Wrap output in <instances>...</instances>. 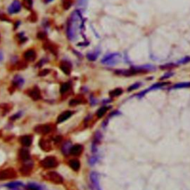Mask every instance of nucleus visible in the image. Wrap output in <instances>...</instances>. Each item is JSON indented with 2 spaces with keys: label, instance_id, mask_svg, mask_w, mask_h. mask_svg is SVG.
I'll return each mask as SVG.
<instances>
[{
  "label": "nucleus",
  "instance_id": "nucleus-1",
  "mask_svg": "<svg viewBox=\"0 0 190 190\" xmlns=\"http://www.w3.org/2000/svg\"><path fill=\"white\" fill-rule=\"evenodd\" d=\"M83 20L80 13L78 11H74L70 17L67 27V35L70 40H75L81 30Z\"/></svg>",
  "mask_w": 190,
  "mask_h": 190
},
{
  "label": "nucleus",
  "instance_id": "nucleus-2",
  "mask_svg": "<svg viewBox=\"0 0 190 190\" xmlns=\"http://www.w3.org/2000/svg\"><path fill=\"white\" fill-rule=\"evenodd\" d=\"M120 60L121 56L119 53H111L109 54H106L102 59L101 62L105 65L113 66V65L119 63Z\"/></svg>",
  "mask_w": 190,
  "mask_h": 190
},
{
  "label": "nucleus",
  "instance_id": "nucleus-3",
  "mask_svg": "<svg viewBox=\"0 0 190 190\" xmlns=\"http://www.w3.org/2000/svg\"><path fill=\"white\" fill-rule=\"evenodd\" d=\"M57 159L53 156H49L44 158L43 160H41L40 165L44 169H51V168H55L58 166Z\"/></svg>",
  "mask_w": 190,
  "mask_h": 190
},
{
  "label": "nucleus",
  "instance_id": "nucleus-4",
  "mask_svg": "<svg viewBox=\"0 0 190 190\" xmlns=\"http://www.w3.org/2000/svg\"><path fill=\"white\" fill-rule=\"evenodd\" d=\"M44 178L55 184H61L63 183V178L57 172H47L45 175H44Z\"/></svg>",
  "mask_w": 190,
  "mask_h": 190
},
{
  "label": "nucleus",
  "instance_id": "nucleus-5",
  "mask_svg": "<svg viewBox=\"0 0 190 190\" xmlns=\"http://www.w3.org/2000/svg\"><path fill=\"white\" fill-rule=\"evenodd\" d=\"M17 177V172L14 169L8 168V169H4L0 171V180H8L13 179Z\"/></svg>",
  "mask_w": 190,
  "mask_h": 190
},
{
  "label": "nucleus",
  "instance_id": "nucleus-6",
  "mask_svg": "<svg viewBox=\"0 0 190 190\" xmlns=\"http://www.w3.org/2000/svg\"><path fill=\"white\" fill-rule=\"evenodd\" d=\"M35 131L40 134H47L52 131V126L49 124H43V125H38L35 127Z\"/></svg>",
  "mask_w": 190,
  "mask_h": 190
},
{
  "label": "nucleus",
  "instance_id": "nucleus-7",
  "mask_svg": "<svg viewBox=\"0 0 190 190\" xmlns=\"http://www.w3.org/2000/svg\"><path fill=\"white\" fill-rule=\"evenodd\" d=\"M90 181L91 189L93 190H101L99 185L98 175L96 172H91L90 175Z\"/></svg>",
  "mask_w": 190,
  "mask_h": 190
},
{
  "label": "nucleus",
  "instance_id": "nucleus-8",
  "mask_svg": "<svg viewBox=\"0 0 190 190\" xmlns=\"http://www.w3.org/2000/svg\"><path fill=\"white\" fill-rule=\"evenodd\" d=\"M28 94L29 97H31L32 100H39L41 99V92L40 90L39 89V88L35 86L33 88L28 90Z\"/></svg>",
  "mask_w": 190,
  "mask_h": 190
},
{
  "label": "nucleus",
  "instance_id": "nucleus-9",
  "mask_svg": "<svg viewBox=\"0 0 190 190\" xmlns=\"http://www.w3.org/2000/svg\"><path fill=\"white\" fill-rule=\"evenodd\" d=\"M21 8L22 5L20 1H18V0H14V2H12V4H11L9 8H8V13L11 14H17V13L20 12Z\"/></svg>",
  "mask_w": 190,
  "mask_h": 190
},
{
  "label": "nucleus",
  "instance_id": "nucleus-10",
  "mask_svg": "<svg viewBox=\"0 0 190 190\" xmlns=\"http://www.w3.org/2000/svg\"><path fill=\"white\" fill-rule=\"evenodd\" d=\"M23 57L25 60L28 62H33L36 58V53L33 49H28L23 54Z\"/></svg>",
  "mask_w": 190,
  "mask_h": 190
},
{
  "label": "nucleus",
  "instance_id": "nucleus-11",
  "mask_svg": "<svg viewBox=\"0 0 190 190\" xmlns=\"http://www.w3.org/2000/svg\"><path fill=\"white\" fill-rule=\"evenodd\" d=\"M59 68L67 75H69L71 74V64L67 60H62L59 64Z\"/></svg>",
  "mask_w": 190,
  "mask_h": 190
},
{
  "label": "nucleus",
  "instance_id": "nucleus-12",
  "mask_svg": "<svg viewBox=\"0 0 190 190\" xmlns=\"http://www.w3.org/2000/svg\"><path fill=\"white\" fill-rule=\"evenodd\" d=\"M20 141L21 143V144L22 146L25 147L30 146L32 144V142H33V137L30 135H25L22 136V137H20Z\"/></svg>",
  "mask_w": 190,
  "mask_h": 190
},
{
  "label": "nucleus",
  "instance_id": "nucleus-13",
  "mask_svg": "<svg viewBox=\"0 0 190 190\" xmlns=\"http://www.w3.org/2000/svg\"><path fill=\"white\" fill-rule=\"evenodd\" d=\"M72 115H73V112H71V111H65V112H62V114H60V115L58 116L57 123H61L67 120L68 118L71 117Z\"/></svg>",
  "mask_w": 190,
  "mask_h": 190
},
{
  "label": "nucleus",
  "instance_id": "nucleus-14",
  "mask_svg": "<svg viewBox=\"0 0 190 190\" xmlns=\"http://www.w3.org/2000/svg\"><path fill=\"white\" fill-rule=\"evenodd\" d=\"M83 150V146L80 145V144H76V145L73 146L71 147V149H70V154H72V155L77 156L80 155L82 153Z\"/></svg>",
  "mask_w": 190,
  "mask_h": 190
},
{
  "label": "nucleus",
  "instance_id": "nucleus-15",
  "mask_svg": "<svg viewBox=\"0 0 190 190\" xmlns=\"http://www.w3.org/2000/svg\"><path fill=\"white\" fill-rule=\"evenodd\" d=\"M19 156H20V158L22 160H23V161H28L30 158V152H29V151L27 149L25 148L20 150V152H19Z\"/></svg>",
  "mask_w": 190,
  "mask_h": 190
},
{
  "label": "nucleus",
  "instance_id": "nucleus-16",
  "mask_svg": "<svg viewBox=\"0 0 190 190\" xmlns=\"http://www.w3.org/2000/svg\"><path fill=\"white\" fill-rule=\"evenodd\" d=\"M25 83V80L21 76L17 75L14 77L12 81V84L16 88H21Z\"/></svg>",
  "mask_w": 190,
  "mask_h": 190
},
{
  "label": "nucleus",
  "instance_id": "nucleus-17",
  "mask_svg": "<svg viewBox=\"0 0 190 190\" xmlns=\"http://www.w3.org/2000/svg\"><path fill=\"white\" fill-rule=\"evenodd\" d=\"M6 186L11 190H21L24 186L22 182L16 181V182H11L6 184Z\"/></svg>",
  "mask_w": 190,
  "mask_h": 190
},
{
  "label": "nucleus",
  "instance_id": "nucleus-18",
  "mask_svg": "<svg viewBox=\"0 0 190 190\" xmlns=\"http://www.w3.org/2000/svg\"><path fill=\"white\" fill-rule=\"evenodd\" d=\"M39 146H40L41 149L45 152H49L51 149V143L49 140H44V139L40 140V141H39Z\"/></svg>",
  "mask_w": 190,
  "mask_h": 190
},
{
  "label": "nucleus",
  "instance_id": "nucleus-19",
  "mask_svg": "<svg viewBox=\"0 0 190 190\" xmlns=\"http://www.w3.org/2000/svg\"><path fill=\"white\" fill-rule=\"evenodd\" d=\"M44 49H46V50L49 51L50 52H51L53 54H57V49L55 45H54L53 43L50 42H46L45 44H44Z\"/></svg>",
  "mask_w": 190,
  "mask_h": 190
},
{
  "label": "nucleus",
  "instance_id": "nucleus-20",
  "mask_svg": "<svg viewBox=\"0 0 190 190\" xmlns=\"http://www.w3.org/2000/svg\"><path fill=\"white\" fill-rule=\"evenodd\" d=\"M32 168H33V165L30 164V163H28V164L24 165V166L20 169V172H21V173L23 175H28L30 174Z\"/></svg>",
  "mask_w": 190,
  "mask_h": 190
},
{
  "label": "nucleus",
  "instance_id": "nucleus-21",
  "mask_svg": "<svg viewBox=\"0 0 190 190\" xmlns=\"http://www.w3.org/2000/svg\"><path fill=\"white\" fill-rule=\"evenodd\" d=\"M69 166L71 169H73L74 171H79L80 168V163L79 162L78 160H76V159H72L69 161Z\"/></svg>",
  "mask_w": 190,
  "mask_h": 190
},
{
  "label": "nucleus",
  "instance_id": "nucleus-22",
  "mask_svg": "<svg viewBox=\"0 0 190 190\" xmlns=\"http://www.w3.org/2000/svg\"><path fill=\"white\" fill-rule=\"evenodd\" d=\"M100 51L98 50V49H96V50L94 51L90 52V53H88L87 54L88 59L91 61L96 60V59H97V58L98 57L99 55H100Z\"/></svg>",
  "mask_w": 190,
  "mask_h": 190
},
{
  "label": "nucleus",
  "instance_id": "nucleus-23",
  "mask_svg": "<svg viewBox=\"0 0 190 190\" xmlns=\"http://www.w3.org/2000/svg\"><path fill=\"white\" fill-rule=\"evenodd\" d=\"M11 109V106L8 103H3L0 105V114H2L3 115L8 114Z\"/></svg>",
  "mask_w": 190,
  "mask_h": 190
},
{
  "label": "nucleus",
  "instance_id": "nucleus-24",
  "mask_svg": "<svg viewBox=\"0 0 190 190\" xmlns=\"http://www.w3.org/2000/svg\"><path fill=\"white\" fill-rule=\"evenodd\" d=\"M26 189L28 190H42V187L35 183H29L26 186Z\"/></svg>",
  "mask_w": 190,
  "mask_h": 190
},
{
  "label": "nucleus",
  "instance_id": "nucleus-25",
  "mask_svg": "<svg viewBox=\"0 0 190 190\" xmlns=\"http://www.w3.org/2000/svg\"><path fill=\"white\" fill-rule=\"evenodd\" d=\"M71 88V84L69 83H64L60 86V93L65 94Z\"/></svg>",
  "mask_w": 190,
  "mask_h": 190
},
{
  "label": "nucleus",
  "instance_id": "nucleus-26",
  "mask_svg": "<svg viewBox=\"0 0 190 190\" xmlns=\"http://www.w3.org/2000/svg\"><path fill=\"white\" fill-rule=\"evenodd\" d=\"M123 93V90L121 88H115L114 90H112V91L109 92V95H110L112 97H117V96H120L121 94Z\"/></svg>",
  "mask_w": 190,
  "mask_h": 190
},
{
  "label": "nucleus",
  "instance_id": "nucleus-27",
  "mask_svg": "<svg viewBox=\"0 0 190 190\" xmlns=\"http://www.w3.org/2000/svg\"><path fill=\"white\" fill-rule=\"evenodd\" d=\"M167 83H155V84L153 85L152 86H151L150 88H149L148 89H147L146 91V92H148V91H152V90H154V89H157L159 88L162 87V86H165V85H166Z\"/></svg>",
  "mask_w": 190,
  "mask_h": 190
},
{
  "label": "nucleus",
  "instance_id": "nucleus-28",
  "mask_svg": "<svg viewBox=\"0 0 190 190\" xmlns=\"http://www.w3.org/2000/svg\"><path fill=\"white\" fill-rule=\"evenodd\" d=\"M107 111H108V107H106V106H103V107L100 108V109L97 112V116L99 118H101L102 117L104 116V115L106 113Z\"/></svg>",
  "mask_w": 190,
  "mask_h": 190
},
{
  "label": "nucleus",
  "instance_id": "nucleus-29",
  "mask_svg": "<svg viewBox=\"0 0 190 190\" xmlns=\"http://www.w3.org/2000/svg\"><path fill=\"white\" fill-rule=\"evenodd\" d=\"M22 4L27 10H30L33 6V0H22Z\"/></svg>",
  "mask_w": 190,
  "mask_h": 190
},
{
  "label": "nucleus",
  "instance_id": "nucleus-30",
  "mask_svg": "<svg viewBox=\"0 0 190 190\" xmlns=\"http://www.w3.org/2000/svg\"><path fill=\"white\" fill-rule=\"evenodd\" d=\"M190 83H180L175 85L172 87V88H189Z\"/></svg>",
  "mask_w": 190,
  "mask_h": 190
},
{
  "label": "nucleus",
  "instance_id": "nucleus-31",
  "mask_svg": "<svg viewBox=\"0 0 190 190\" xmlns=\"http://www.w3.org/2000/svg\"><path fill=\"white\" fill-rule=\"evenodd\" d=\"M71 144H70V143H68V142H67V143H65V144L63 145V146H62V152H63L64 154H67L68 152H70V149H71Z\"/></svg>",
  "mask_w": 190,
  "mask_h": 190
},
{
  "label": "nucleus",
  "instance_id": "nucleus-32",
  "mask_svg": "<svg viewBox=\"0 0 190 190\" xmlns=\"http://www.w3.org/2000/svg\"><path fill=\"white\" fill-rule=\"evenodd\" d=\"M71 5H72V1H71V0H63L62 6H63L64 9H69L70 7L71 6Z\"/></svg>",
  "mask_w": 190,
  "mask_h": 190
},
{
  "label": "nucleus",
  "instance_id": "nucleus-33",
  "mask_svg": "<svg viewBox=\"0 0 190 190\" xmlns=\"http://www.w3.org/2000/svg\"><path fill=\"white\" fill-rule=\"evenodd\" d=\"M18 36V42H20V43H23V42H25L27 40V38L24 36V33H20L19 34L17 35Z\"/></svg>",
  "mask_w": 190,
  "mask_h": 190
},
{
  "label": "nucleus",
  "instance_id": "nucleus-34",
  "mask_svg": "<svg viewBox=\"0 0 190 190\" xmlns=\"http://www.w3.org/2000/svg\"><path fill=\"white\" fill-rule=\"evenodd\" d=\"M80 103H81V100H80V99H73L69 102V105L71 106H77Z\"/></svg>",
  "mask_w": 190,
  "mask_h": 190
},
{
  "label": "nucleus",
  "instance_id": "nucleus-35",
  "mask_svg": "<svg viewBox=\"0 0 190 190\" xmlns=\"http://www.w3.org/2000/svg\"><path fill=\"white\" fill-rule=\"evenodd\" d=\"M141 85L142 84H140V83H134V84L131 85V86L128 88V91H131L134 90V89L138 88H140V86H141Z\"/></svg>",
  "mask_w": 190,
  "mask_h": 190
},
{
  "label": "nucleus",
  "instance_id": "nucleus-36",
  "mask_svg": "<svg viewBox=\"0 0 190 190\" xmlns=\"http://www.w3.org/2000/svg\"><path fill=\"white\" fill-rule=\"evenodd\" d=\"M37 37L38 39H41V40H44L46 39V34L44 32H39L37 33Z\"/></svg>",
  "mask_w": 190,
  "mask_h": 190
},
{
  "label": "nucleus",
  "instance_id": "nucleus-37",
  "mask_svg": "<svg viewBox=\"0 0 190 190\" xmlns=\"http://www.w3.org/2000/svg\"><path fill=\"white\" fill-rule=\"evenodd\" d=\"M190 62V57H185L183 58V59H181V60L178 62V64H184V63H186V62Z\"/></svg>",
  "mask_w": 190,
  "mask_h": 190
},
{
  "label": "nucleus",
  "instance_id": "nucleus-38",
  "mask_svg": "<svg viewBox=\"0 0 190 190\" xmlns=\"http://www.w3.org/2000/svg\"><path fill=\"white\" fill-rule=\"evenodd\" d=\"M86 2H87V0H79L78 5L80 8H83V7H86Z\"/></svg>",
  "mask_w": 190,
  "mask_h": 190
},
{
  "label": "nucleus",
  "instance_id": "nucleus-39",
  "mask_svg": "<svg viewBox=\"0 0 190 190\" xmlns=\"http://www.w3.org/2000/svg\"><path fill=\"white\" fill-rule=\"evenodd\" d=\"M49 71H50V70H49V69H44V70H42V71H41L40 72H39V76H41V77H44V76H45V75H46V74H49Z\"/></svg>",
  "mask_w": 190,
  "mask_h": 190
},
{
  "label": "nucleus",
  "instance_id": "nucleus-40",
  "mask_svg": "<svg viewBox=\"0 0 190 190\" xmlns=\"http://www.w3.org/2000/svg\"><path fill=\"white\" fill-rule=\"evenodd\" d=\"M173 73L172 72H168L166 73V74H164L163 76H162V77L160 78V80H165V79H167L169 78V77H171L172 76H173Z\"/></svg>",
  "mask_w": 190,
  "mask_h": 190
},
{
  "label": "nucleus",
  "instance_id": "nucleus-41",
  "mask_svg": "<svg viewBox=\"0 0 190 190\" xmlns=\"http://www.w3.org/2000/svg\"><path fill=\"white\" fill-rule=\"evenodd\" d=\"M21 115L22 113L21 112H19V113H17L16 115H14V116H12L11 117V120H16V119H18V118H20V117H21Z\"/></svg>",
  "mask_w": 190,
  "mask_h": 190
},
{
  "label": "nucleus",
  "instance_id": "nucleus-42",
  "mask_svg": "<svg viewBox=\"0 0 190 190\" xmlns=\"http://www.w3.org/2000/svg\"><path fill=\"white\" fill-rule=\"evenodd\" d=\"M173 65H172V64H167V65H164L163 66H160V68L161 69H166V68H169L172 67Z\"/></svg>",
  "mask_w": 190,
  "mask_h": 190
},
{
  "label": "nucleus",
  "instance_id": "nucleus-43",
  "mask_svg": "<svg viewBox=\"0 0 190 190\" xmlns=\"http://www.w3.org/2000/svg\"><path fill=\"white\" fill-rule=\"evenodd\" d=\"M3 54H2V51H0V62H2V59H3Z\"/></svg>",
  "mask_w": 190,
  "mask_h": 190
},
{
  "label": "nucleus",
  "instance_id": "nucleus-44",
  "mask_svg": "<svg viewBox=\"0 0 190 190\" xmlns=\"http://www.w3.org/2000/svg\"><path fill=\"white\" fill-rule=\"evenodd\" d=\"M53 0H44V2H45V3H49V2H52Z\"/></svg>",
  "mask_w": 190,
  "mask_h": 190
}]
</instances>
